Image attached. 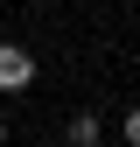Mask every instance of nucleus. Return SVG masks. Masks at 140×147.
Wrapping results in <instances>:
<instances>
[{
	"mask_svg": "<svg viewBox=\"0 0 140 147\" xmlns=\"http://www.w3.org/2000/svg\"><path fill=\"white\" fill-rule=\"evenodd\" d=\"M0 147H7V119H0Z\"/></svg>",
	"mask_w": 140,
	"mask_h": 147,
	"instance_id": "4",
	"label": "nucleus"
},
{
	"mask_svg": "<svg viewBox=\"0 0 140 147\" xmlns=\"http://www.w3.org/2000/svg\"><path fill=\"white\" fill-rule=\"evenodd\" d=\"M70 147H98V119H70Z\"/></svg>",
	"mask_w": 140,
	"mask_h": 147,
	"instance_id": "2",
	"label": "nucleus"
},
{
	"mask_svg": "<svg viewBox=\"0 0 140 147\" xmlns=\"http://www.w3.org/2000/svg\"><path fill=\"white\" fill-rule=\"evenodd\" d=\"M35 77V63H28V49H14V42H0V91H28Z\"/></svg>",
	"mask_w": 140,
	"mask_h": 147,
	"instance_id": "1",
	"label": "nucleus"
},
{
	"mask_svg": "<svg viewBox=\"0 0 140 147\" xmlns=\"http://www.w3.org/2000/svg\"><path fill=\"white\" fill-rule=\"evenodd\" d=\"M126 140L140 147V105H133V112H126Z\"/></svg>",
	"mask_w": 140,
	"mask_h": 147,
	"instance_id": "3",
	"label": "nucleus"
}]
</instances>
